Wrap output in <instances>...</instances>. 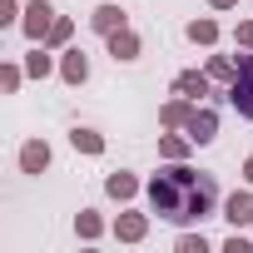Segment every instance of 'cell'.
<instances>
[{
	"instance_id": "obj_1",
	"label": "cell",
	"mask_w": 253,
	"mask_h": 253,
	"mask_svg": "<svg viewBox=\"0 0 253 253\" xmlns=\"http://www.w3.org/2000/svg\"><path fill=\"white\" fill-rule=\"evenodd\" d=\"M149 204H154V213L169 218V223H194V218H209V213H213L218 184H213V174H204V169L174 164V169H159V174L149 179Z\"/></svg>"
},
{
	"instance_id": "obj_2",
	"label": "cell",
	"mask_w": 253,
	"mask_h": 253,
	"mask_svg": "<svg viewBox=\"0 0 253 253\" xmlns=\"http://www.w3.org/2000/svg\"><path fill=\"white\" fill-rule=\"evenodd\" d=\"M228 104H233L243 119H253V55H238V75H233V84H228Z\"/></svg>"
},
{
	"instance_id": "obj_3",
	"label": "cell",
	"mask_w": 253,
	"mask_h": 253,
	"mask_svg": "<svg viewBox=\"0 0 253 253\" xmlns=\"http://www.w3.org/2000/svg\"><path fill=\"white\" fill-rule=\"evenodd\" d=\"M213 129H218V114L213 109H194L189 114V144H209Z\"/></svg>"
},
{
	"instance_id": "obj_4",
	"label": "cell",
	"mask_w": 253,
	"mask_h": 253,
	"mask_svg": "<svg viewBox=\"0 0 253 253\" xmlns=\"http://www.w3.org/2000/svg\"><path fill=\"white\" fill-rule=\"evenodd\" d=\"M50 15H55V10H50V5H45V0H35V5H30V10H25V35H30V40H40V35H45V30H50V25H55V20H50Z\"/></svg>"
},
{
	"instance_id": "obj_5",
	"label": "cell",
	"mask_w": 253,
	"mask_h": 253,
	"mask_svg": "<svg viewBox=\"0 0 253 253\" xmlns=\"http://www.w3.org/2000/svg\"><path fill=\"white\" fill-rule=\"evenodd\" d=\"M109 55H114V60H134V55H139V35H134V30H114V35H109Z\"/></svg>"
},
{
	"instance_id": "obj_6",
	"label": "cell",
	"mask_w": 253,
	"mask_h": 253,
	"mask_svg": "<svg viewBox=\"0 0 253 253\" xmlns=\"http://www.w3.org/2000/svg\"><path fill=\"white\" fill-rule=\"evenodd\" d=\"M89 25H94L99 35H114V30H124V10H119V5H99Z\"/></svg>"
},
{
	"instance_id": "obj_7",
	"label": "cell",
	"mask_w": 253,
	"mask_h": 253,
	"mask_svg": "<svg viewBox=\"0 0 253 253\" xmlns=\"http://www.w3.org/2000/svg\"><path fill=\"white\" fill-rule=\"evenodd\" d=\"M174 89H179L184 99H204V94H209V75H194V70H184V75L174 80Z\"/></svg>"
},
{
	"instance_id": "obj_8",
	"label": "cell",
	"mask_w": 253,
	"mask_h": 253,
	"mask_svg": "<svg viewBox=\"0 0 253 253\" xmlns=\"http://www.w3.org/2000/svg\"><path fill=\"white\" fill-rule=\"evenodd\" d=\"M45 164H50V149H45L40 139H30V144L20 149V169H25V174H40Z\"/></svg>"
},
{
	"instance_id": "obj_9",
	"label": "cell",
	"mask_w": 253,
	"mask_h": 253,
	"mask_svg": "<svg viewBox=\"0 0 253 253\" xmlns=\"http://www.w3.org/2000/svg\"><path fill=\"white\" fill-rule=\"evenodd\" d=\"M223 213H228V223H233V228H238V223H253V194H233Z\"/></svg>"
},
{
	"instance_id": "obj_10",
	"label": "cell",
	"mask_w": 253,
	"mask_h": 253,
	"mask_svg": "<svg viewBox=\"0 0 253 253\" xmlns=\"http://www.w3.org/2000/svg\"><path fill=\"white\" fill-rule=\"evenodd\" d=\"M60 75H65L70 84H84V75H89V60H84L80 50H70V55H65V65H60Z\"/></svg>"
},
{
	"instance_id": "obj_11",
	"label": "cell",
	"mask_w": 253,
	"mask_h": 253,
	"mask_svg": "<svg viewBox=\"0 0 253 253\" xmlns=\"http://www.w3.org/2000/svg\"><path fill=\"white\" fill-rule=\"evenodd\" d=\"M104 189H109L114 199H134V189H139V184H134V174H109V184H104Z\"/></svg>"
},
{
	"instance_id": "obj_12",
	"label": "cell",
	"mask_w": 253,
	"mask_h": 253,
	"mask_svg": "<svg viewBox=\"0 0 253 253\" xmlns=\"http://www.w3.org/2000/svg\"><path fill=\"white\" fill-rule=\"evenodd\" d=\"M119 238L139 243V238H144V213H124V218H119Z\"/></svg>"
},
{
	"instance_id": "obj_13",
	"label": "cell",
	"mask_w": 253,
	"mask_h": 253,
	"mask_svg": "<svg viewBox=\"0 0 253 253\" xmlns=\"http://www.w3.org/2000/svg\"><path fill=\"white\" fill-rule=\"evenodd\" d=\"M189 40H194V45H213V40H218V25H213V20H194V25H189Z\"/></svg>"
},
{
	"instance_id": "obj_14",
	"label": "cell",
	"mask_w": 253,
	"mask_h": 253,
	"mask_svg": "<svg viewBox=\"0 0 253 253\" xmlns=\"http://www.w3.org/2000/svg\"><path fill=\"white\" fill-rule=\"evenodd\" d=\"M70 144H75V149H84V154H99V149H104V139H99L94 129H75V134H70Z\"/></svg>"
},
{
	"instance_id": "obj_15",
	"label": "cell",
	"mask_w": 253,
	"mask_h": 253,
	"mask_svg": "<svg viewBox=\"0 0 253 253\" xmlns=\"http://www.w3.org/2000/svg\"><path fill=\"white\" fill-rule=\"evenodd\" d=\"M189 114H194V109H189V99H174V104L164 109V124H189Z\"/></svg>"
},
{
	"instance_id": "obj_16",
	"label": "cell",
	"mask_w": 253,
	"mask_h": 253,
	"mask_svg": "<svg viewBox=\"0 0 253 253\" xmlns=\"http://www.w3.org/2000/svg\"><path fill=\"white\" fill-rule=\"evenodd\" d=\"M25 70H30L35 80H45V75H50V55H45V50H35V55L25 60Z\"/></svg>"
},
{
	"instance_id": "obj_17",
	"label": "cell",
	"mask_w": 253,
	"mask_h": 253,
	"mask_svg": "<svg viewBox=\"0 0 253 253\" xmlns=\"http://www.w3.org/2000/svg\"><path fill=\"white\" fill-rule=\"evenodd\" d=\"M70 30H75L70 20H55V25H50V45H65V40H70Z\"/></svg>"
},
{
	"instance_id": "obj_18",
	"label": "cell",
	"mask_w": 253,
	"mask_h": 253,
	"mask_svg": "<svg viewBox=\"0 0 253 253\" xmlns=\"http://www.w3.org/2000/svg\"><path fill=\"white\" fill-rule=\"evenodd\" d=\"M209 75H213V80H233V75H238V65H228V60H213V65H209Z\"/></svg>"
},
{
	"instance_id": "obj_19",
	"label": "cell",
	"mask_w": 253,
	"mask_h": 253,
	"mask_svg": "<svg viewBox=\"0 0 253 253\" xmlns=\"http://www.w3.org/2000/svg\"><path fill=\"white\" fill-rule=\"evenodd\" d=\"M159 149H164L169 159H184V154H189V144H184V139H159Z\"/></svg>"
},
{
	"instance_id": "obj_20",
	"label": "cell",
	"mask_w": 253,
	"mask_h": 253,
	"mask_svg": "<svg viewBox=\"0 0 253 253\" xmlns=\"http://www.w3.org/2000/svg\"><path fill=\"white\" fill-rule=\"evenodd\" d=\"M80 233H84V238H99V218H94V213H89V209H84V213H80Z\"/></svg>"
},
{
	"instance_id": "obj_21",
	"label": "cell",
	"mask_w": 253,
	"mask_h": 253,
	"mask_svg": "<svg viewBox=\"0 0 253 253\" xmlns=\"http://www.w3.org/2000/svg\"><path fill=\"white\" fill-rule=\"evenodd\" d=\"M179 253H204V238H194V233H184V238H179Z\"/></svg>"
},
{
	"instance_id": "obj_22",
	"label": "cell",
	"mask_w": 253,
	"mask_h": 253,
	"mask_svg": "<svg viewBox=\"0 0 253 253\" xmlns=\"http://www.w3.org/2000/svg\"><path fill=\"white\" fill-rule=\"evenodd\" d=\"M238 40H243V45L253 50V20H248V25H238Z\"/></svg>"
},
{
	"instance_id": "obj_23",
	"label": "cell",
	"mask_w": 253,
	"mask_h": 253,
	"mask_svg": "<svg viewBox=\"0 0 253 253\" xmlns=\"http://www.w3.org/2000/svg\"><path fill=\"white\" fill-rule=\"evenodd\" d=\"M209 5H218V10H228V5H238V0H209Z\"/></svg>"
},
{
	"instance_id": "obj_24",
	"label": "cell",
	"mask_w": 253,
	"mask_h": 253,
	"mask_svg": "<svg viewBox=\"0 0 253 253\" xmlns=\"http://www.w3.org/2000/svg\"><path fill=\"white\" fill-rule=\"evenodd\" d=\"M243 179H248V184H253V159H248V164H243Z\"/></svg>"
}]
</instances>
